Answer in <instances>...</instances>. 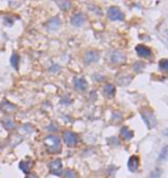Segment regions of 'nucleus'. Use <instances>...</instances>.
<instances>
[{
    "label": "nucleus",
    "instance_id": "1",
    "mask_svg": "<svg viewBox=\"0 0 168 178\" xmlns=\"http://www.w3.org/2000/svg\"><path fill=\"white\" fill-rule=\"evenodd\" d=\"M45 146H46V148H48V152H49V153H53V155L59 153L60 149H62V146H60V140H59L58 136H55V135L48 136V138L45 139Z\"/></svg>",
    "mask_w": 168,
    "mask_h": 178
},
{
    "label": "nucleus",
    "instance_id": "2",
    "mask_svg": "<svg viewBox=\"0 0 168 178\" xmlns=\"http://www.w3.org/2000/svg\"><path fill=\"white\" fill-rule=\"evenodd\" d=\"M106 16H108V18L112 20V21H122L124 20V13L121 12V9L116 5L109 7L108 11H106Z\"/></svg>",
    "mask_w": 168,
    "mask_h": 178
},
{
    "label": "nucleus",
    "instance_id": "3",
    "mask_svg": "<svg viewBox=\"0 0 168 178\" xmlns=\"http://www.w3.org/2000/svg\"><path fill=\"white\" fill-rule=\"evenodd\" d=\"M62 138H63L64 144L69 146V147H76L78 143H79L78 135H76L75 132H72V131H64Z\"/></svg>",
    "mask_w": 168,
    "mask_h": 178
},
{
    "label": "nucleus",
    "instance_id": "4",
    "mask_svg": "<svg viewBox=\"0 0 168 178\" xmlns=\"http://www.w3.org/2000/svg\"><path fill=\"white\" fill-rule=\"evenodd\" d=\"M140 115H142V119L145 121L147 127H149V128L155 127L156 119H155V117H154L152 111H150V110H142V111H140Z\"/></svg>",
    "mask_w": 168,
    "mask_h": 178
},
{
    "label": "nucleus",
    "instance_id": "5",
    "mask_svg": "<svg viewBox=\"0 0 168 178\" xmlns=\"http://www.w3.org/2000/svg\"><path fill=\"white\" fill-rule=\"evenodd\" d=\"M62 160H59V159H55V160H53L50 164H49V170H50V173L51 174H54V176H62Z\"/></svg>",
    "mask_w": 168,
    "mask_h": 178
},
{
    "label": "nucleus",
    "instance_id": "6",
    "mask_svg": "<svg viewBox=\"0 0 168 178\" xmlns=\"http://www.w3.org/2000/svg\"><path fill=\"white\" fill-rule=\"evenodd\" d=\"M99 58H100V54L96 50H88V51L84 54V62H85L87 64L96 63V62L99 60Z\"/></svg>",
    "mask_w": 168,
    "mask_h": 178
},
{
    "label": "nucleus",
    "instance_id": "7",
    "mask_svg": "<svg viewBox=\"0 0 168 178\" xmlns=\"http://www.w3.org/2000/svg\"><path fill=\"white\" fill-rule=\"evenodd\" d=\"M87 21V17L84 13H75L72 17H71V24L74 26H76V28H80V26H83Z\"/></svg>",
    "mask_w": 168,
    "mask_h": 178
},
{
    "label": "nucleus",
    "instance_id": "8",
    "mask_svg": "<svg viewBox=\"0 0 168 178\" xmlns=\"http://www.w3.org/2000/svg\"><path fill=\"white\" fill-rule=\"evenodd\" d=\"M109 60H110V63H113V64L124 63V62H125V55H124V54H121L120 51H112L109 54Z\"/></svg>",
    "mask_w": 168,
    "mask_h": 178
},
{
    "label": "nucleus",
    "instance_id": "9",
    "mask_svg": "<svg viewBox=\"0 0 168 178\" xmlns=\"http://www.w3.org/2000/svg\"><path fill=\"white\" fill-rule=\"evenodd\" d=\"M135 50H137V54H138V57L140 58H150L151 57V49H149L147 46H143V45H138L135 47Z\"/></svg>",
    "mask_w": 168,
    "mask_h": 178
},
{
    "label": "nucleus",
    "instance_id": "10",
    "mask_svg": "<svg viewBox=\"0 0 168 178\" xmlns=\"http://www.w3.org/2000/svg\"><path fill=\"white\" fill-rule=\"evenodd\" d=\"M0 110L4 111V113H13V111L17 110V107H16V105H13L12 102L4 100L2 104H0Z\"/></svg>",
    "mask_w": 168,
    "mask_h": 178
},
{
    "label": "nucleus",
    "instance_id": "11",
    "mask_svg": "<svg viewBox=\"0 0 168 178\" xmlns=\"http://www.w3.org/2000/svg\"><path fill=\"white\" fill-rule=\"evenodd\" d=\"M74 87H75L76 91L83 92L87 89V80L83 77H78V79H75V81H74Z\"/></svg>",
    "mask_w": 168,
    "mask_h": 178
},
{
    "label": "nucleus",
    "instance_id": "12",
    "mask_svg": "<svg viewBox=\"0 0 168 178\" xmlns=\"http://www.w3.org/2000/svg\"><path fill=\"white\" fill-rule=\"evenodd\" d=\"M129 170L130 172H137L138 168H139V159L137 156H131L129 159Z\"/></svg>",
    "mask_w": 168,
    "mask_h": 178
},
{
    "label": "nucleus",
    "instance_id": "13",
    "mask_svg": "<svg viewBox=\"0 0 168 178\" xmlns=\"http://www.w3.org/2000/svg\"><path fill=\"white\" fill-rule=\"evenodd\" d=\"M33 165H34V164H33V161H32L30 159H26V160H24V161L20 162V169H21L24 173H29L30 169L33 168Z\"/></svg>",
    "mask_w": 168,
    "mask_h": 178
},
{
    "label": "nucleus",
    "instance_id": "14",
    "mask_svg": "<svg viewBox=\"0 0 168 178\" xmlns=\"http://www.w3.org/2000/svg\"><path fill=\"white\" fill-rule=\"evenodd\" d=\"M60 26V20L58 17H51L48 21V29L49 30H57Z\"/></svg>",
    "mask_w": 168,
    "mask_h": 178
},
{
    "label": "nucleus",
    "instance_id": "15",
    "mask_svg": "<svg viewBox=\"0 0 168 178\" xmlns=\"http://www.w3.org/2000/svg\"><path fill=\"white\" fill-rule=\"evenodd\" d=\"M121 136L125 139V140H129V139H131L133 136H134V134H133V131L129 128V127H122L121 128Z\"/></svg>",
    "mask_w": 168,
    "mask_h": 178
},
{
    "label": "nucleus",
    "instance_id": "16",
    "mask_svg": "<svg viewBox=\"0 0 168 178\" xmlns=\"http://www.w3.org/2000/svg\"><path fill=\"white\" fill-rule=\"evenodd\" d=\"M104 93L106 97H113L114 93H116V88H114L113 84H106L104 87Z\"/></svg>",
    "mask_w": 168,
    "mask_h": 178
},
{
    "label": "nucleus",
    "instance_id": "17",
    "mask_svg": "<svg viewBox=\"0 0 168 178\" xmlns=\"http://www.w3.org/2000/svg\"><path fill=\"white\" fill-rule=\"evenodd\" d=\"M130 80H131L130 75H121V76L117 77V83L120 85H127V84L130 83Z\"/></svg>",
    "mask_w": 168,
    "mask_h": 178
},
{
    "label": "nucleus",
    "instance_id": "18",
    "mask_svg": "<svg viewBox=\"0 0 168 178\" xmlns=\"http://www.w3.org/2000/svg\"><path fill=\"white\" fill-rule=\"evenodd\" d=\"M2 123H3V127L5 130H12L13 127H15V122H13L11 118H3Z\"/></svg>",
    "mask_w": 168,
    "mask_h": 178
},
{
    "label": "nucleus",
    "instance_id": "19",
    "mask_svg": "<svg viewBox=\"0 0 168 178\" xmlns=\"http://www.w3.org/2000/svg\"><path fill=\"white\" fill-rule=\"evenodd\" d=\"M57 5L59 7L60 9H63V11L71 8V3L70 2H57Z\"/></svg>",
    "mask_w": 168,
    "mask_h": 178
},
{
    "label": "nucleus",
    "instance_id": "20",
    "mask_svg": "<svg viewBox=\"0 0 168 178\" xmlns=\"http://www.w3.org/2000/svg\"><path fill=\"white\" fill-rule=\"evenodd\" d=\"M64 177L66 178H78V173L74 169H67L64 172Z\"/></svg>",
    "mask_w": 168,
    "mask_h": 178
},
{
    "label": "nucleus",
    "instance_id": "21",
    "mask_svg": "<svg viewBox=\"0 0 168 178\" xmlns=\"http://www.w3.org/2000/svg\"><path fill=\"white\" fill-rule=\"evenodd\" d=\"M159 68L164 72H168V59H163L159 62Z\"/></svg>",
    "mask_w": 168,
    "mask_h": 178
},
{
    "label": "nucleus",
    "instance_id": "22",
    "mask_svg": "<svg viewBox=\"0 0 168 178\" xmlns=\"http://www.w3.org/2000/svg\"><path fill=\"white\" fill-rule=\"evenodd\" d=\"M159 160H168V146H165L163 149H162V152H160V157H159Z\"/></svg>",
    "mask_w": 168,
    "mask_h": 178
},
{
    "label": "nucleus",
    "instance_id": "23",
    "mask_svg": "<svg viewBox=\"0 0 168 178\" xmlns=\"http://www.w3.org/2000/svg\"><path fill=\"white\" fill-rule=\"evenodd\" d=\"M11 64L13 68H17L18 67V55L17 54H13L12 58H11Z\"/></svg>",
    "mask_w": 168,
    "mask_h": 178
},
{
    "label": "nucleus",
    "instance_id": "24",
    "mask_svg": "<svg viewBox=\"0 0 168 178\" xmlns=\"http://www.w3.org/2000/svg\"><path fill=\"white\" fill-rule=\"evenodd\" d=\"M133 68L135 70V72H140V71H143V68H145V64L142 63V62H138V63H135L133 66Z\"/></svg>",
    "mask_w": 168,
    "mask_h": 178
},
{
    "label": "nucleus",
    "instance_id": "25",
    "mask_svg": "<svg viewBox=\"0 0 168 178\" xmlns=\"http://www.w3.org/2000/svg\"><path fill=\"white\" fill-rule=\"evenodd\" d=\"M25 178H38V176H37L36 173L29 172V173H26V177H25Z\"/></svg>",
    "mask_w": 168,
    "mask_h": 178
},
{
    "label": "nucleus",
    "instance_id": "26",
    "mask_svg": "<svg viewBox=\"0 0 168 178\" xmlns=\"http://www.w3.org/2000/svg\"><path fill=\"white\" fill-rule=\"evenodd\" d=\"M57 68L59 70V66H54V67H53V68H51V72H55V71H57Z\"/></svg>",
    "mask_w": 168,
    "mask_h": 178
}]
</instances>
